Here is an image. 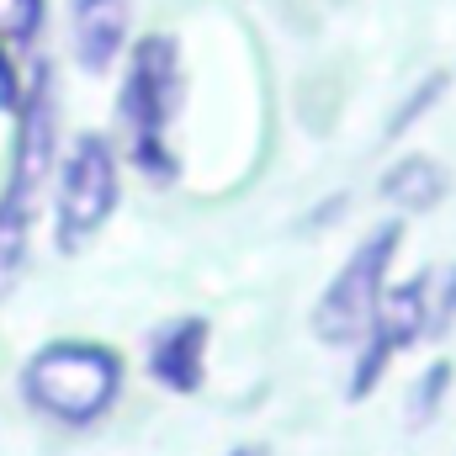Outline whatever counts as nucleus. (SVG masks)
Listing matches in <instances>:
<instances>
[{
  "instance_id": "nucleus-1",
  "label": "nucleus",
  "mask_w": 456,
  "mask_h": 456,
  "mask_svg": "<svg viewBox=\"0 0 456 456\" xmlns=\"http://www.w3.org/2000/svg\"><path fill=\"white\" fill-rule=\"evenodd\" d=\"M181 102V48L175 37H143L133 64H127V80H122V96H117V117L133 127V165L149 175V181H175L181 165L165 143V127L175 117Z\"/></svg>"
},
{
  "instance_id": "nucleus-7",
  "label": "nucleus",
  "mask_w": 456,
  "mask_h": 456,
  "mask_svg": "<svg viewBox=\"0 0 456 456\" xmlns=\"http://www.w3.org/2000/svg\"><path fill=\"white\" fill-rule=\"evenodd\" d=\"M127 32V0H75V53L86 69H107Z\"/></svg>"
},
{
  "instance_id": "nucleus-11",
  "label": "nucleus",
  "mask_w": 456,
  "mask_h": 456,
  "mask_svg": "<svg viewBox=\"0 0 456 456\" xmlns=\"http://www.w3.org/2000/svg\"><path fill=\"white\" fill-rule=\"evenodd\" d=\"M446 382H452V366H446V361L425 371V382L414 387V409H409V414H414V425H425V419L441 409V393H446Z\"/></svg>"
},
{
  "instance_id": "nucleus-6",
  "label": "nucleus",
  "mask_w": 456,
  "mask_h": 456,
  "mask_svg": "<svg viewBox=\"0 0 456 456\" xmlns=\"http://www.w3.org/2000/svg\"><path fill=\"white\" fill-rule=\"evenodd\" d=\"M208 340H213L208 319H181V324L159 330L149 345V377L170 393H197L202 366H208Z\"/></svg>"
},
{
  "instance_id": "nucleus-4",
  "label": "nucleus",
  "mask_w": 456,
  "mask_h": 456,
  "mask_svg": "<svg viewBox=\"0 0 456 456\" xmlns=\"http://www.w3.org/2000/svg\"><path fill=\"white\" fill-rule=\"evenodd\" d=\"M117 208V159L107 138L86 133L59 170V249L75 255Z\"/></svg>"
},
{
  "instance_id": "nucleus-2",
  "label": "nucleus",
  "mask_w": 456,
  "mask_h": 456,
  "mask_svg": "<svg viewBox=\"0 0 456 456\" xmlns=\"http://www.w3.org/2000/svg\"><path fill=\"white\" fill-rule=\"evenodd\" d=\"M117 387H122V366L107 345H80L59 340L37 350L21 371V393L32 409L53 414L59 425H91L112 409Z\"/></svg>"
},
{
  "instance_id": "nucleus-9",
  "label": "nucleus",
  "mask_w": 456,
  "mask_h": 456,
  "mask_svg": "<svg viewBox=\"0 0 456 456\" xmlns=\"http://www.w3.org/2000/svg\"><path fill=\"white\" fill-rule=\"evenodd\" d=\"M382 197L393 208H403V213H430L446 197V170L436 159H425V154H409L382 175Z\"/></svg>"
},
{
  "instance_id": "nucleus-10",
  "label": "nucleus",
  "mask_w": 456,
  "mask_h": 456,
  "mask_svg": "<svg viewBox=\"0 0 456 456\" xmlns=\"http://www.w3.org/2000/svg\"><path fill=\"white\" fill-rule=\"evenodd\" d=\"M43 27V0H0V43H27Z\"/></svg>"
},
{
  "instance_id": "nucleus-5",
  "label": "nucleus",
  "mask_w": 456,
  "mask_h": 456,
  "mask_svg": "<svg viewBox=\"0 0 456 456\" xmlns=\"http://www.w3.org/2000/svg\"><path fill=\"white\" fill-rule=\"evenodd\" d=\"M419 335H430V276H414V281L382 292L377 319H371V330H366V350H361V361H355V371H350V398H366V393L382 382L387 361H393L403 345H414Z\"/></svg>"
},
{
  "instance_id": "nucleus-15",
  "label": "nucleus",
  "mask_w": 456,
  "mask_h": 456,
  "mask_svg": "<svg viewBox=\"0 0 456 456\" xmlns=\"http://www.w3.org/2000/svg\"><path fill=\"white\" fill-rule=\"evenodd\" d=\"M233 456H260V452H233Z\"/></svg>"
},
{
  "instance_id": "nucleus-3",
  "label": "nucleus",
  "mask_w": 456,
  "mask_h": 456,
  "mask_svg": "<svg viewBox=\"0 0 456 456\" xmlns=\"http://www.w3.org/2000/svg\"><path fill=\"white\" fill-rule=\"evenodd\" d=\"M398 239H403V228L382 224L371 239H361V249L345 260V271L324 287V297L314 308V335L324 345H350L371 330L377 303L387 292V265L398 255Z\"/></svg>"
},
{
  "instance_id": "nucleus-12",
  "label": "nucleus",
  "mask_w": 456,
  "mask_h": 456,
  "mask_svg": "<svg viewBox=\"0 0 456 456\" xmlns=\"http://www.w3.org/2000/svg\"><path fill=\"white\" fill-rule=\"evenodd\" d=\"M441 91H446V80H441V75H436V80H425V86H419V91L409 96V107H403V112L393 117V133H403V127H409V122H414L419 112H430V102H436Z\"/></svg>"
},
{
  "instance_id": "nucleus-8",
  "label": "nucleus",
  "mask_w": 456,
  "mask_h": 456,
  "mask_svg": "<svg viewBox=\"0 0 456 456\" xmlns=\"http://www.w3.org/2000/svg\"><path fill=\"white\" fill-rule=\"evenodd\" d=\"M32 208H37V191L5 181V197H0V297L21 281L27 239H32Z\"/></svg>"
},
{
  "instance_id": "nucleus-13",
  "label": "nucleus",
  "mask_w": 456,
  "mask_h": 456,
  "mask_svg": "<svg viewBox=\"0 0 456 456\" xmlns=\"http://www.w3.org/2000/svg\"><path fill=\"white\" fill-rule=\"evenodd\" d=\"M452 319H456V265L446 271V292H441V303L430 308V335L452 330Z\"/></svg>"
},
{
  "instance_id": "nucleus-14",
  "label": "nucleus",
  "mask_w": 456,
  "mask_h": 456,
  "mask_svg": "<svg viewBox=\"0 0 456 456\" xmlns=\"http://www.w3.org/2000/svg\"><path fill=\"white\" fill-rule=\"evenodd\" d=\"M0 107H5V112H16V107H21V102H16V75H11L5 53H0Z\"/></svg>"
}]
</instances>
